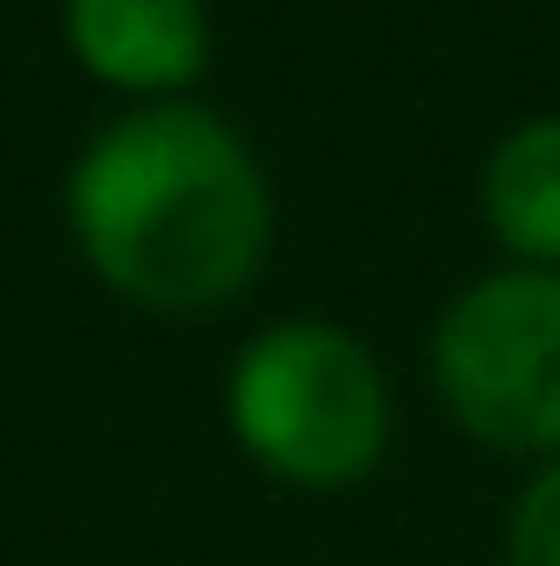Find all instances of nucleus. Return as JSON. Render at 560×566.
<instances>
[{
	"mask_svg": "<svg viewBox=\"0 0 560 566\" xmlns=\"http://www.w3.org/2000/svg\"><path fill=\"white\" fill-rule=\"evenodd\" d=\"M58 29L72 65L137 108L187 101V86L216 57L209 0H58Z\"/></svg>",
	"mask_w": 560,
	"mask_h": 566,
	"instance_id": "obj_4",
	"label": "nucleus"
},
{
	"mask_svg": "<svg viewBox=\"0 0 560 566\" xmlns=\"http://www.w3.org/2000/svg\"><path fill=\"white\" fill-rule=\"evenodd\" d=\"M432 387L475 444L560 459V273L496 265L432 331Z\"/></svg>",
	"mask_w": 560,
	"mask_h": 566,
	"instance_id": "obj_3",
	"label": "nucleus"
},
{
	"mask_svg": "<svg viewBox=\"0 0 560 566\" xmlns=\"http://www.w3.org/2000/svg\"><path fill=\"white\" fill-rule=\"evenodd\" d=\"M224 416L259 473L309 495L360 488L388 459L395 401L366 337L323 316H288L245 337L224 380Z\"/></svg>",
	"mask_w": 560,
	"mask_h": 566,
	"instance_id": "obj_2",
	"label": "nucleus"
},
{
	"mask_svg": "<svg viewBox=\"0 0 560 566\" xmlns=\"http://www.w3.org/2000/svg\"><path fill=\"white\" fill-rule=\"evenodd\" d=\"M481 222L510 265L560 273V115H525L481 166Z\"/></svg>",
	"mask_w": 560,
	"mask_h": 566,
	"instance_id": "obj_5",
	"label": "nucleus"
},
{
	"mask_svg": "<svg viewBox=\"0 0 560 566\" xmlns=\"http://www.w3.org/2000/svg\"><path fill=\"white\" fill-rule=\"evenodd\" d=\"M65 230L86 273L152 316H216L273 251L259 151L201 101L115 115L65 172Z\"/></svg>",
	"mask_w": 560,
	"mask_h": 566,
	"instance_id": "obj_1",
	"label": "nucleus"
},
{
	"mask_svg": "<svg viewBox=\"0 0 560 566\" xmlns=\"http://www.w3.org/2000/svg\"><path fill=\"white\" fill-rule=\"evenodd\" d=\"M504 559L510 566H560V459L525 481L518 510H510V531H504Z\"/></svg>",
	"mask_w": 560,
	"mask_h": 566,
	"instance_id": "obj_6",
	"label": "nucleus"
}]
</instances>
